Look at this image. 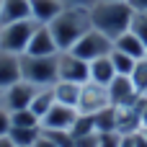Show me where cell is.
I'll return each instance as SVG.
<instances>
[{
    "label": "cell",
    "mask_w": 147,
    "mask_h": 147,
    "mask_svg": "<svg viewBox=\"0 0 147 147\" xmlns=\"http://www.w3.org/2000/svg\"><path fill=\"white\" fill-rule=\"evenodd\" d=\"M31 18V0H3L0 3V26L13 21Z\"/></svg>",
    "instance_id": "obj_13"
},
{
    "label": "cell",
    "mask_w": 147,
    "mask_h": 147,
    "mask_svg": "<svg viewBox=\"0 0 147 147\" xmlns=\"http://www.w3.org/2000/svg\"><path fill=\"white\" fill-rule=\"evenodd\" d=\"M0 3H3V0H0Z\"/></svg>",
    "instance_id": "obj_40"
},
{
    "label": "cell",
    "mask_w": 147,
    "mask_h": 147,
    "mask_svg": "<svg viewBox=\"0 0 147 147\" xmlns=\"http://www.w3.org/2000/svg\"><path fill=\"white\" fill-rule=\"evenodd\" d=\"M106 106H111V101H109V88H106V85H98V83H93V80L83 83L80 101H78V111L93 116V114L103 111Z\"/></svg>",
    "instance_id": "obj_8"
},
{
    "label": "cell",
    "mask_w": 147,
    "mask_h": 147,
    "mask_svg": "<svg viewBox=\"0 0 147 147\" xmlns=\"http://www.w3.org/2000/svg\"><path fill=\"white\" fill-rule=\"evenodd\" d=\"M78 116H80L78 109L54 103V106L49 109V114L41 119V129H49V132H70L72 124L78 121Z\"/></svg>",
    "instance_id": "obj_10"
},
{
    "label": "cell",
    "mask_w": 147,
    "mask_h": 147,
    "mask_svg": "<svg viewBox=\"0 0 147 147\" xmlns=\"http://www.w3.org/2000/svg\"><path fill=\"white\" fill-rule=\"evenodd\" d=\"M145 59H147V52H145Z\"/></svg>",
    "instance_id": "obj_38"
},
{
    "label": "cell",
    "mask_w": 147,
    "mask_h": 147,
    "mask_svg": "<svg viewBox=\"0 0 147 147\" xmlns=\"http://www.w3.org/2000/svg\"><path fill=\"white\" fill-rule=\"evenodd\" d=\"M134 111L140 114V121H142V129L147 127V96H140V101L134 103Z\"/></svg>",
    "instance_id": "obj_29"
},
{
    "label": "cell",
    "mask_w": 147,
    "mask_h": 147,
    "mask_svg": "<svg viewBox=\"0 0 147 147\" xmlns=\"http://www.w3.org/2000/svg\"><path fill=\"white\" fill-rule=\"evenodd\" d=\"M93 28L90 23V10L85 8H65L52 23H49V31L59 47V52H70L80 39L83 34H88Z\"/></svg>",
    "instance_id": "obj_2"
},
{
    "label": "cell",
    "mask_w": 147,
    "mask_h": 147,
    "mask_svg": "<svg viewBox=\"0 0 147 147\" xmlns=\"http://www.w3.org/2000/svg\"><path fill=\"white\" fill-rule=\"evenodd\" d=\"M111 49H114V41H111L106 34H101V31L90 28L88 34H83V39H80L70 52H72V54H78V57H80V59H85V62H93V59L109 57V54H111Z\"/></svg>",
    "instance_id": "obj_5"
},
{
    "label": "cell",
    "mask_w": 147,
    "mask_h": 147,
    "mask_svg": "<svg viewBox=\"0 0 147 147\" xmlns=\"http://www.w3.org/2000/svg\"><path fill=\"white\" fill-rule=\"evenodd\" d=\"M114 49H119V52H124V54H129V57H134V59H145V52H147L145 41H142L137 34H132V31L116 36V39H114Z\"/></svg>",
    "instance_id": "obj_16"
},
{
    "label": "cell",
    "mask_w": 147,
    "mask_h": 147,
    "mask_svg": "<svg viewBox=\"0 0 147 147\" xmlns=\"http://www.w3.org/2000/svg\"><path fill=\"white\" fill-rule=\"evenodd\" d=\"M142 132H145V137H147V127H145V129H142Z\"/></svg>",
    "instance_id": "obj_37"
},
{
    "label": "cell",
    "mask_w": 147,
    "mask_h": 147,
    "mask_svg": "<svg viewBox=\"0 0 147 147\" xmlns=\"http://www.w3.org/2000/svg\"><path fill=\"white\" fill-rule=\"evenodd\" d=\"M93 119H96V132H98V134H106V132H116L119 109H116V106H106L103 111L93 114Z\"/></svg>",
    "instance_id": "obj_19"
},
{
    "label": "cell",
    "mask_w": 147,
    "mask_h": 147,
    "mask_svg": "<svg viewBox=\"0 0 147 147\" xmlns=\"http://www.w3.org/2000/svg\"><path fill=\"white\" fill-rule=\"evenodd\" d=\"M65 3V8H85V10H90L98 0H62Z\"/></svg>",
    "instance_id": "obj_30"
},
{
    "label": "cell",
    "mask_w": 147,
    "mask_h": 147,
    "mask_svg": "<svg viewBox=\"0 0 147 147\" xmlns=\"http://www.w3.org/2000/svg\"><path fill=\"white\" fill-rule=\"evenodd\" d=\"M57 67H59V80L80 83V85L90 80V62L80 59L72 52H59L57 54Z\"/></svg>",
    "instance_id": "obj_6"
},
{
    "label": "cell",
    "mask_w": 147,
    "mask_h": 147,
    "mask_svg": "<svg viewBox=\"0 0 147 147\" xmlns=\"http://www.w3.org/2000/svg\"><path fill=\"white\" fill-rule=\"evenodd\" d=\"M21 80L36 85V88H52L59 80V67H57V54L54 57H34V54H21Z\"/></svg>",
    "instance_id": "obj_3"
},
{
    "label": "cell",
    "mask_w": 147,
    "mask_h": 147,
    "mask_svg": "<svg viewBox=\"0 0 147 147\" xmlns=\"http://www.w3.org/2000/svg\"><path fill=\"white\" fill-rule=\"evenodd\" d=\"M129 5L134 10H147V0H129Z\"/></svg>",
    "instance_id": "obj_33"
},
{
    "label": "cell",
    "mask_w": 147,
    "mask_h": 147,
    "mask_svg": "<svg viewBox=\"0 0 147 147\" xmlns=\"http://www.w3.org/2000/svg\"><path fill=\"white\" fill-rule=\"evenodd\" d=\"M36 93H39L36 85H31V83H26V80H18V83H13L10 88L3 90L0 106H3L5 111H10V114H13V111H21V109H28Z\"/></svg>",
    "instance_id": "obj_7"
},
{
    "label": "cell",
    "mask_w": 147,
    "mask_h": 147,
    "mask_svg": "<svg viewBox=\"0 0 147 147\" xmlns=\"http://www.w3.org/2000/svg\"><path fill=\"white\" fill-rule=\"evenodd\" d=\"M129 140H132V145H134V147H147V137H145V132H137V134H132Z\"/></svg>",
    "instance_id": "obj_32"
},
{
    "label": "cell",
    "mask_w": 147,
    "mask_h": 147,
    "mask_svg": "<svg viewBox=\"0 0 147 147\" xmlns=\"http://www.w3.org/2000/svg\"><path fill=\"white\" fill-rule=\"evenodd\" d=\"M121 147H134V145H132V140H129V137H124V140H121Z\"/></svg>",
    "instance_id": "obj_35"
},
{
    "label": "cell",
    "mask_w": 147,
    "mask_h": 147,
    "mask_svg": "<svg viewBox=\"0 0 147 147\" xmlns=\"http://www.w3.org/2000/svg\"><path fill=\"white\" fill-rule=\"evenodd\" d=\"M26 54H34V57H54V54H59V47H57L49 26H36V31H34V36L28 41Z\"/></svg>",
    "instance_id": "obj_11"
},
{
    "label": "cell",
    "mask_w": 147,
    "mask_h": 147,
    "mask_svg": "<svg viewBox=\"0 0 147 147\" xmlns=\"http://www.w3.org/2000/svg\"><path fill=\"white\" fill-rule=\"evenodd\" d=\"M54 103H57V101H54V93H52V88H39V93L34 96V101H31V106H28V109H31V111H34L39 119H44Z\"/></svg>",
    "instance_id": "obj_21"
},
{
    "label": "cell",
    "mask_w": 147,
    "mask_h": 147,
    "mask_svg": "<svg viewBox=\"0 0 147 147\" xmlns=\"http://www.w3.org/2000/svg\"><path fill=\"white\" fill-rule=\"evenodd\" d=\"M98 142H101V134L93 132V134H85V137H75L72 147H98Z\"/></svg>",
    "instance_id": "obj_26"
},
{
    "label": "cell",
    "mask_w": 147,
    "mask_h": 147,
    "mask_svg": "<svg viewBox=\"0 0 147 147\" xmlns=\"http://www.w3.org/2000/svg\"><path fill=\"white\" fill-rule=\"evenodd\" d=\"M62 10H65L62 0H31V18L39 26H49Z\"/></svg>",
    "instance_id": "obj_12"
},
{
    "label": "cell",
    "mask_w": 147,
    "mask_h": 147,
    "mask_svg": "<svg viewBox=\"0 0 147 147\" xmlns=\"http://www.w3.org/2000/svg\"><path fill=\"white\" fill-rule=\"evenodd\" d=\"M121 134L119 132H106V134H101V142H98V147H121Z\"/></svg>",
    "instance_id": "obj_27"
},
{
    "label": "cell",
    "mask_w": 147,
    "mask_h": 147,
    "mask_svg": "<svg viewBox=\"0 0 147 147\" xmlns=\"http://www.w3.org/2000/svg\"><path fill=\"white\" fill-rule=\"evenodd\" d=\"M18 80H21V57L0 52V90L10 88Z\"/></svg>",
    "instance_id": "obj_14"
},
{
    "label": "cell",
    "mask_w": 147,
    "mask_h": 147,
    "mask_svg": "<svg viewBox=\"0 0 147 147\" xmlns=\"http://www.w3.org/2000/svg\"><path fill=\"white\" fill-rule=\"evenodd\" d=\"M114 78H116V70H114V65H111V57H101V59H93V62H90V80H93V83L109 85Z\"/></svg>",
    "instance_id": "obj_18"
},
{
    "label": "cell",
    "mask_w": 147,
    "mask_h": 147,
    "mask_svg": "<svg viewBox=\"0 0 147 147\" xmlns=\"http://www.w3.org/2000/svg\"><path fill=\"white\" fill-rule=\"evenodd\" d=\"M0 96H3V90H0Z\"/></svg>",
    "instance_id": "obj_39"
},
{
    "label": "cell",
    "mask_w": 147,
    "mask_h": 147,
    "mask_svg": "<svg viewBox=\"0 0 147 147\" xmlns=\"http://www.w3.org/2000/svg\"><path fill=\"white\" fill-rule=\"evenodd\" d=\"M109 3H129V0H109Z\"/></svg>",
    "instance_id": "obj_36"
},
{
    "label": "cell",
    "mask_w": 147,
    "mask_h": 147,
    "mask_svg": "<svg viewBox=\"0 0 147 147\" xmlns=\"http://www.w3.org/2000/svg\"><path fill=\"white\" fill-rule=\"evenodd\" d=\"M129 80H132V85L137 88L140 96H147V59H137V65H134L132 75H129Z\"/></svg>",
    "instance_id": "obj_23"
},
{
    "label": "cell",
    "mask_w": 147,
    "mask_h": 147,
    "mask_svg": "<svg viewBox=\"0 0 147 147\" xmlns=\"http://www.w3.org/2000/svg\"><path fill=\"white\" fill-rule=\"evenodd\" d=\"M13 142H16V147H34V142L41 137V127H13L10 129V134H8Z\"/></svg>",
    "instance_id": "obj_20"
},
{
    "label": "cell",
    "mask_w": 147,
    "mask_h": 147,
    "mask_svg": "<svg viewBox=\"0 0 147 147\" xmlns=\"http://www.w3.org/2000/svg\"><path fill=\"white\" fill-rule=\"evenodd\" d=\"M34 147H59V145H57V142H54V140H52L47 132H41V137L34 142Z\"/></svg>",
    "instance_id": "obj_31"
},
{
    "label": "cell",
    "mask_w": 147,
    "mask_h": 147,
    "mask_svg": "<svg viewBox=\"0 0 147 147\" xmlns=\"http://www.w3.org/2000/svg\"><path fill=\"white\" fill-rule=\"evenodd\" d=\"M134 18V8L129 3H109V0H98L90 8V23L96 31L106 34L111 41L121 34L129 31Z\"/></svg>",
    "instance_id": "obj_1"
},
{
    "label": "cell",
    "mask_w": 147,
    "mask_h": 147,
    "mask_svg": "<svg viewBox=\"0 0 147 147\" xmlns=\"http://www.w3.org/2000/svg\"><path fill=\"white\" fill-rule=\"evenodd\" d=\"M36 21L34 18H26V21H13V23H5L0 26V52H8V54H26L28 49V41L36 31Z\"/></svg>",
    "instance_id": "obj_4"
},
{
    "label": "cell",
    "mask_w": 147,
    "mask_h": 147,
    "mask_svg": "<svg viewBox=\"0 0 147 147\" xmlns=\"http://www.w3.org/2000/svg\"><path fill=\"white\" fill-rule=\"evenodd\" d=\"M13 129V119H10V111H5L0 106V137H8Z\"/></svg>",
    "instance_id": "obj_28"
},
{
    "label": "cell",
    "mask_w": 147,
    "mask_h": 147,
    "mask_svg": "<svg viewBox=\"0 0 147 147\" xmlns=\"http://www.w3.org/2000/svg\"><path fill=\"white\" fill-rule=\"evenodd\" d=\"M116 132L121 137H132L137 132H142V121H140V114L132 109H119V121H116Z\"/></svg>",
    "instance_id": "obj_17"
},
{
    "label": "cell",
    "mask_w": 147,
    "mask_h": 147,
    "mask_svg": "<svg viewBox=\"0 0 147 147\" xmlns=\"http://www.w3.org/2000/svg\"><path fill=\"white\" fill-rule=\"evenodd\" d=\"M80 90H83V85H80V83H67V80H57V83L52 85L54 101H57V103H62V106H72V109H78Z\"/></svg>",
    "instance_id": "obj_15"
},
{
    "label": "cell",
    "mask_w": 147,
    "mask_h": 147,
    "mask_svg": "<svg viewBox=\"0 0 147 147\" xmlns=\"http://www.w3.org/2000/svg\"><path fill=\"white\" fill-rule=\"evenodd\" d=\"M132 34H137L147 47V10H134V18H132V26H129Z\"/></svg>",
    "instance_id": "obj_25"
},
{
    "label": "cell",
    "mask_w": 147,
    "mask_h": 147,
    "mask_svg": "<svg viewBox=\"0 0 147 147\" xmlns=\"http://www.w3.org/2000/svg\"><path fill=\"white\" fill-rule=\"evenodd\" d=\"M106 88H109V101H111V106H116V109H132V106L140 101V93H137V88L132 85L129 75H116Z\"/></svg>",
    "instance_id": "obj_9"
},
{
    "label": "cell",
    "mask_w": 147,
    "mask_h": 147,
    "mask_svg": "<svg viewBox=\"0 0 147 147\" xmlns=\"http://www.w3.org/2000/svg\"><path fill=\"white\" fill-rule=\"evenodd\" d=\"M109 57H111V65H114L116 75H132V70H134V65H137L134 57H129V54H124V52H119V49H111Z\"/></svg>",
    "instance_id": "obj_22"
},
{
    "label": "cell",
    "mask_w": 147,
    "mask_h": 147,
    "mask_svg": "<svg viewBox=\"0 0 147 147\" xmlns=\"http://www.w3.org/2000/svg\"><path fill=\"white\" fill-rule=\"evenodd\" d=\"M0 147H16V142L10 137H0Z\"/></svg>",
    "instance_id": "obj_34"
},
{
    "label": "cell",
    "mask_w": 147,
    "mask_h": 147,
    "mask_svg": "<svg viewBox=\"0 0 147 147\" xmlns=\"http://www.w3.org/2000/svg\"><path fill=\"white\" fill-rule=\"evenodd\" d=\"M10 119H13V127H41V119L31 111V109H21V111H13L10 114Z\"/></svg>",
    "instance_id": "obj_24"
}]
</instances>
